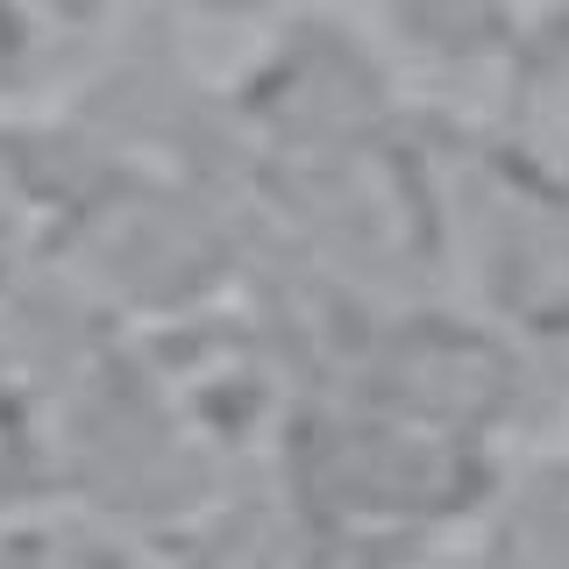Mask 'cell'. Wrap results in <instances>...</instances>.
<instances>
[{"instance_id":"obj_1","label":"cell","mask_w":569,"mask_h":569,"mask_svg":"<svg viewBox=\"0 0 569 569\" xmlns=\"http://www.w3.org/2000/svg\"><path fill=\"white\" fill-rule=\"evenodd\" d=\"M378 8L435 58H477L506 29V0H378Z\"/></svg>"},{"instance_id":"obj_2","label":"cell","mask_w":569,"mask_h":569,"mask_svg":"<svg viewBox=\"0 0 569 569\" xmlns=\"http://www.w3.org/2000/svg\"><path fill=\"white\" fill-rule=\"evenodd\" d=\"M14 43H22V29H14V14H0V71H8V58H14Z\"/></svg>"},{"instance_id":"obj_3","label":"cell","mask_w":569,"mask_h":569,"mask_svg":"<svg viewBox=\"0 0 569 569\" xmlns=\"http://www.w3.org/2000/svg\"><path fill=\"white\" fill-rule=\"evenodd\" d=\"M200 8H249V0H200Z\"/></svg>"}]
</instances>
